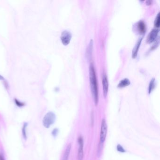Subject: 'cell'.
<instances>
[{"label":"cell","instance_id":"18","mask_svg":"<svg viewBox=\"0 0 160 160\" xmlns=\"http://www.w3.org/2000/svg\"><path fill=\"white\" fill-rule=\"evenodd\" d=\"M91 126H93L94 124V115L93 111L92 112L91 115Z\"/></svg>","mask_w":160,"mask_h":160},{"label":"cell","instance_id":"5","mask_svg":"<svg viewBox=\"0 0 160 160\" xmlns=\"http://www.w3.org/2000/svg\"><path fill=\"white\" fill-rule=\"evenodd\" d=\"M78 142L79 144V148L78 155V160H83L84 158V141L82 137H79L78 139Z\"/></svg>","mask_w":160,"mask_h":160},{"label":"cell","instance_id":"7","mask_svg":"<svg viewBox=\"0 0 160 160\" xmlns=\"http://www.w3.org/2000/svg\"><path fill=\"white\" fill-rule=\"evenodd\" d=\"M102 85H103V96L106 98L108 95L109 90V82L106 73H104L102 76Z\"/></svg>","mask_w":160,"mask_h":160},{"label":"cell","instance_id":"21","mask_svg":"<svg viewBox=\"0 0 160 160\" xmlns=\"http://www.w3.org/2000/svg\"><path fill=\"white\" fill-rule=\"evenodd\" d=\"M4 80V78L2 76L0 75V80Z\"/></svg>","mask_w":160,"mask_h":160},{"label":"cell","instance_id":"15","mask_svg":"<svg viewBox=\"0 0 160 160\" xmlns=\"http://www.w3.org/2000/svg\"><path fill=\"white\" fill-rule=\"evenodd\" d=\"M155 25L157 28H158L160 26V13H158L155 18Z\"/></svg>","mask_w":160,"mask_h":160},{"label":"cell","instance_id":"8","mask_svg":"<svg viewBox=\"0 0 160 160\" xmlns=\"http://www.w3.org/2000/svg\"><path fill=\"white\" fill-rule=\"evenodd\" d=\"M93 48V40H90V42L88 45V47L86 49V56L88 60H90L92 58Z\"/></svg>","mask_w":160,"mask_h":160},{"label":"cell","instance_id":"20","mask_svg":"<svg viewBox=\"0 0 160 160\" xmlns=\"http://www.w3.org/2000/svg\"><path fill=\"white\" fill-rule=\"evenodd\" d=\"M0 160H5L3 155H2L1 154H0Z\"/></svg>","mask_w":160,"mask_h":160},{"label":"cell","instance_id":"1","mask_svg":"<svg viewBox=\"0 0 160 160\" xmlns=\"http://www.w3.org/2000/svg\"><path fill=\"white\" fill-rule=\"evenodd\" d=\"M89 78L92 94L94 99L95 105L97 106L99 102L98 88L95 67L93 64L92 63L90 64L89 67Z\"/></svg>","mask_w":160,"mask_h":160},{"label":"cell","instance_id":"12","mask_svg":"<svg viewBox=\"0 0 160 160\" xmlns=\"http://www.w3.org/2000/svg\"><path fill=\"white\" fill-rule=\"evenodd\" d=\"M138 29L141 33H144L145 32V25L142 21H140L138 24Z\"/></svg>","mask_w":160,"mask_h":160},{"label":"cell","instance_id":"9","mask_svg":"<svg viewBox=\"0 0 160 160\" xmlns=\"http://www.w3.org/2000/svg\"><path fill=\"white\" fill-rule=\"evenodd\" d=\"M143 39V38H142L141 39H140L138 41V42H137L136 44L135 45V47H134L133 50H132V56L133 58H135L136 57L137 54H138V51L140 47L141 43L142 40Z\"/></svg>","mask_w":160,"mask_h":160},{"label":"cell","instance_id":"3","mask_svg":"<svg viewBox=\"0 0 160 160\" xmlns=\"http://www.w3.org/2000/svg\"><path fill=\"white\" fill-rule=\"evenodd\" d=\"M107 125L105 119H103L101 122L100 130V143L103 144L105 141L107 133Z\"/></svg>","mask_w":160,"mask_h":160},{"label":"cell","instance_id":"4","mask_svg":"<svg viewBox=\"0 0 160 160\" xmlns=\"http://www.w3.org/2000/svg\"><path fill=\"white\" fill-rule=\"evenodd\" d=\"M72 38V34L71 32L65 30L62 32L61 36V40L62 41V43L64 45H68Z\"/></svg>","mask_w":160,"mask_h":160},{"label":"cell","instance_id":"19","mask_svg":"<svg viewBox=\"0 0 160 160\" xmlns=\"http://www.w3.org/2000/svg\"><path fill=\"white\" fill-rule=\"evenodd\" d=\"M58 133V130L57 129H56V128L54 129L52 132V134L55 137L57 135Z\"/></svg>","mask_w":160,"mask_h":160},{"label":"cell","instance_id":"17","mask_svg":"<svg viewBox=\"0 0 160 160\" xmlns=\"http://www.w3.org/2000/svg\"><path fill=\"white\" fill-rule=\"evenodd\" d=\"M117 150L118 152L120 153H125V150L124 149L123 147L120 144H118L117 145Z\"/></svg>","mask_w":160,"mask_h":160},{"label":"cell","instance_id":"6","mask_svg":"<svg viewBox=\"0 0 160 160\" xmlns=\"http://www.w3.org/2000/svg\"><path fill=\"white\" fill-rule=\"evenodd\" d=\"M158 32L159 29H154L152 30L147 37L146 42L148 43H152L157 38Z\"/></svg>","mask_w":160,"mask_h":160},{"label":"cell","instance_id":"13","mask_svg":"<svg viewBox=\"0 0 160 160\" xmlns=\"http://www.w3.org/2000/svg\"><path fill=\"white\" fill-rule=\"evenodd\" d=\"M28 125V123H25L23 125V126L22 127V135L23 136L24 139L26 140L27 136V132H26V128Z\"/></svg>","mask_w":160,"mask_h":160},{"label":"cell","instance_id":"14","mask_svg":"<svg viewBox=\"0 0 160 160\" xmlns=\"http://www.w3.org/2000/svg\"><path fill=\"white\" fill-rule=\"evenodd\" d=\"M155 87V79H152L150 81V83L148 87V93L150 94Z\"/></svg>","mask_w":160,"mask_h":160},{"label":"cell","instance_id":"10","mask_svg":"<svg viewBox=\"0 0 160 160\" xmlns=\"http://www.w3.org/2000/svg\"><path fill=\"white\" fill-rule=\"evenodd\" d=\"M71 148V144H69L67 145L66 148L65 150V152L64 153V154L62 160H68L69 155L70 154V151Z\"/></svg>","mask_w":160,"mask_h":160},{"label":"cell","instance_id":"16","mask_svg":"<svg viewBox=\"0 0 160 160\" xmlns=\"http://www.w3.org/2000/svg\"><path fill=\"white\" fill-rule=\"evenodd\" d=\"M14 101H15V104L18 107H20V108L23 107L25 106V103L24 102L19 101L16 99H15Z\"/></svg>","mask_w":160,"mask_h":160},{"label":"cell","instance_id":"11","mask_svg":"<svg viewBox=\"0 0 160 160\" xmlns=\"http://www.w3.org/2000/svg\"><path fill=\"white\" fill-rule=\"evenodd\" d=\"M130 81L128 79H124V80L120 81V82L117 85V87L119 88L125 87L126 86L130 85Z\"/></svg>","mask_w":160,"mask_h":160},{"label":"cell","instance_id":"2","mask_svg":"<svg viewBox=\"0 0 160 160\" xmlns=\"http://www.w3.org/2000/svg\"><path fill=\"white\" fill-rule=\"evenodd\" d=\"M55 119V114L53 112H48L43 117L42 121L43 125L46 128H49L51 125L54 124Z\"/></svg>","mask_w":160,"mask_h":160}]
</instances>
